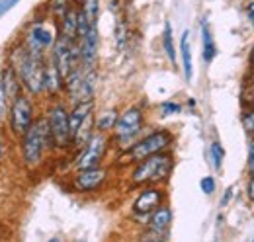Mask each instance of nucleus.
<instances>
[{
	"mask_svg": "<svg viewBox=\"0 0 254 242\" xmlns=\"http://www.w3.org/2000/svg\"><path fill=\"white\" fill-rule=\"evenodd\" d=\"M2 78H4V88H6V96H8V102H12L18 94H22V82H20V78H18V74H16V70L8 64V66H4V70H2Z\"/></svg>",
	"mask_w": 254,
	"mask_h": 242,
	"instance_id": "f3484780",
	"label": "nucleus"
},
{
	"mask_svg": "<svg viewBox=\"0 0 254 242\" xmlns=\"http://www.w3.org/2000/svg\"><path fill=\"white\" fill-rule=\"evenodd\" d=\"M78 51H80V66L90 70L96 68V60H98V49H100V33H98V24L90 26V30L86 31L84 37H80L78 41Z\"/></svg>",
	"mask_w": 254,
	"mask_h": 242,
	"instance_id": "1a4fd4ad",
	"label": "nucleus"
},
{
	"mask_svg": "<svg viewBox=\"0 0 254 242\" xmlns=\"http://www.w3.org/2000/svg\"><path fill=\"white\" fill-rule=\"evenodd\" d=\"M164 199V191L155 185H147L145 189H141V193L137 195V199L131 205V211L135 215H151L159 205H162Z\"/></svg>",
	"mask_w": 254,
	"mask_h": 242,
	"instance_id": "f8f14e48",
	"label": "nucleus"
},
{
	"mask_svg": "<svg viewBox=\"0 0 254 242\" xmlns=\"http://www.w3.org/2000/svg\"><path fill=\"white\" fill-rule=\"evenodd\" d=\"M162 49L166 53L168 60L172 64H176V47H174V39H172V24L164 22V33H162Z\"/></svg>",
	"mask_w": 254,
	"mask_h": 242,
	"instance_id": "412c9836",
	"label": "nucleus"
},
{
	"mask_svg": "<svg viewBox=\"0 0 254 242\" xmlns=\"http://www.w3.org/2000/svg\"><path fill=\"white\" fill-rule=\"evenodd\" d=\"M22 143V160L28 168H35L41 164L43 154L47 149H51V135H49V125L45 118H37L30 125V129L20 137Z\"/></svg>",
	"mask_w": 254,
	"mask_h": 242,
	"instance_id": "f03ea898",
	"label": "nucleus"
},
{
	"mask_svg": "<svg viewBox=\"0 0 254 242\" xmlns=\"http://www.w3.org/2000/svg\"><path fill=\"white\" fill-rule=\"evenodd\" d=\"M251 66L254 68V45H253V49H251Z\"/></svg>",
	"mask_w": 254,
	"mask_h": 242,
	"instance_id": "72a5a7b5",
	"label": "nucleus"
},
{
	"mask_svg": "<svg viewBox=\"0 0 254 242\" xmlns=\"http://www.w3.org/2000/svg\"><path fill=\"white\" fill-rule=\"evenodd\" d=\"M172 223V211L168 205H159L155 211L149 215V229L155 233V235H164L168 231Z\"/></svg>",
	"mask_w": 254,
	"mask_h": 242,
	"instance_id": "2eb2a0df",
	"label": "nucleus"
},
{
	"mask_svg": "<svg viewBox=\"0 0 254 242\" xmlns=\"http://www.w3.org/2000/svg\"><path fill=\"white\" fill-rule=\"evenodd\" d=\"M64 90V76L61 74L59 66L55 64V60L45 59V70H43V94H47L49 98H55Z\"/></svg>",
	"mask_w": 254,
	"mask_h": 242,
	"instance_id": "ddd939ff",
	"label": "nucleus"
},
{
	"mask_svg": "<svg viewBox=\"0 0 254 242\" xmlns=\"http://www.w3.org/2000/svg\"><path fill=\"white\" fill-rule=\"evenodd\" d=\"M55 33L49 30V28H45L43 24H39V22H35L30 26V30L26 33V47L33 51V53H41V55H45V51L47 49H51L53 47V43H55Z\"/></svg>",
	"mask_w": 254,
	"mask_h": 242,
	"instance_id": "9d476101",
	"label": "nucleus"
},
{
	"mask_svg": "<svg viewBox=\"0 0 254 242\" xmlns=\"http://www.w3.org/2000/svg\"><path fill=\"white\" fill-rule=\"evenodd\" d=\"M209 154H211V164H213V168L219 170V168H221L223 158H225V151H223L221 143L213 141V143L209 145Z\"/></svg>",
	"mask_w": 254,
	"mask_h": 242,
	"instance_id": "5701e85b",
	"label": "nucleus"
},
{
	"mask_svg": "<svg viewBox=\"0 0 254 242\" xmlns=\"http://www.w3.org/2000/svg\"><path fill=\"white\" fill-rule=\"evenodd\" d=\"M180 55H182V66H184V78L190 82L193 76V64H191V45L188 30H184L182 37H180Z\"/></svg>",
	"mask_w": 254,
	"mask_h": 242,
	"instance_id": "a211bd4d",
	"label": "nucleus"
},
{
	"mask_svg": "<svg viewBox=\"0 0 254 242\" xmlns=\"http://www.w3.org/2000/svg\"><path fill=\"white\" fill-rule=\"evenodd\" d=\"M78 10L86 16V20L90 24H98V16H100V0H82Z\"/></svg>",
	"mask_w": 254,
	"mask_h": 242,
	"instance_id": "4be33fe9",
	"label": "nucleus"
},
{
	"mask_svg": "<svg viewBox=\"0 0 254 242\" xmlns=\"http://www.w3.org/2000/svg\"><path fill=\"white\" fill-rule=\"evenodd\" d=\"M8 121H10V131L16 135V137H22L30 125L35 121L33 116V104L30 94H18L12 102H10V108H8Z\"/></svg>",
	"mask_w": 254,
	"mask_h": 242,
	"instance_id": "39448f33",
	"label": "nucleus"
},
{
	"mask_svg": "<svg viewBox=\"0 0 254 242\" xmlns=\"http://www.w3.org/2000/svg\"><path fill=\"white\" fill-rule=\"evenodd\" d=\"M10 108L8 96H6V88H4V78H2V68H0V121L6 118V112Z\"/></svg>",
	"mask_w": 254,
	"mask_h": 242,
	"instance_id": "a878e982",
	"label": "nucleus"
},
{
	"mask_svg": "<svg viewBox=\"0 0 254 242\" xmlns=\"http://www.w3.org/2000/svg\"><path fill=\"white\" fill-rule=\"evenodd\" d=\"M108 147H110V141H108L106 133L96 131L94 135L90 137V141L82 147V151H80V154H78V158L74 160V168H76V172H78V170H88V168L100 166L102 160H104V154L108 152Z\"/></svg>",
	"mask_w": 254,
	"mask_h": 242,
	"instance_id": "0eeeda50",
	"label": "nucleus"
},
{
	"mask_svg": "<svg viewBox=\"0 0 254 242\" xmlns=\"http://www.w3.org/2000/svg\"><path fill=\"white\" fill-rule=\"evenodd\" d=\"M231 199H233V187H227V189H225V195H223V199H221V207H225Z\"/></svg>",
	"mask_w": 254,
	"mask_h": 242,
	"instance_id": "2f4dec72",
	"label": "nucleus"
},
{
	"mask_svg": "<svg viewBox=\"0 0 254 242\" xmlns=\"http://www.w3.org/2000/svg\"><path fill=\"white\" fill-rule=\"evenodd\" d=\"M180 110H182V106L176 104V102H162L160 104L162 116H174V114H180Z\"/></svg>",
	"mask_w": 254,
	"mask_h": 242,
	"instance_id": "cd10ccee",
	"label": "nucleus"
},
{
	"mask_svg": "<svg viewBox=\"0 0 254 242\" xmlns=\"http://www.w3.org/2000/svg\"><path fill=\"white\" fill-rule=\"evenodd\" d=\"M241 123H243V129L247 135H254V108H247V112L243 114L241 118Z\"/></svg>",
	"mask_w": 254,
	"mask_h": 242,
	"instance_id": "393cba45",
	"label": "nucleus"
},
{
	"mask_svg": "<svg viewBox=\"0 0 254 242\" xmlns=\"http://www.w3.org/2000/svg\"><path fill=\"white\" fill-rule=\"evenodd\" d=\"M201 53H203V60L205 62H211L217 55V47H215V39H213V33L207 22L201 24Z\"/></svg>",
	"mask_w": 254,
	"mask_h": 242,
	"instance_id": "6ab92c4d",
	"label": "nucleus"
},
{
	"mask_svg": "<svg viewBox=\"0 0 254 242\" xmlns=\"http://www.w3.org/2000/svg\"><path fill=\"white\" fill-rule=\"evenodd\" d=\"M18 2H20V0H0V18H2L6 12H10Z\"/></svg>",
	"mask_w": 254,
	"mask_h": 242,
	"instance_id": "c756f323",
	"label": "nucleus"
},
{
	"mask_svg": "<svg viewBox=\"0 0 254 242\" xmlns=\"http://www.w3.org/2000/svg\"><path fill=\"white\" fill-rule=\"evenodd\" d=\"M170 145H172V133L166 129H157V131L145 135L143 139L135 141L131 147H127L126 156L129 162H139L151 154L168 151Z\"/></svg>",
	"mask_w": 254,
	"mask_h": 242,
	"instance_id": "20e7f679",
	"label": "nucleus"
},
{
	"mask_svg": "<svg viewBox=\"0 0 254 242\" xmlns=\"http://www.w3.org/2000/svg\"><path fill=\"white\" fill-rule=\"evenodd\" d=\"M108 180V170L102 166L96 168H88V170H78L76 176L72 178V185L76 191L88 193V191H96L100 189Z\"/></svg>",
	"mask_w": 254,
	"mask_h": 242,
	"instance_id": "9b49d317",
	"label": "nucleus"
},
{
	"mask_svg": "<svg viewBox=\"0 0 254 242\" xmlns=\"http://www.w3.org/2000/svg\"><path fill=\"white\" fill-rule=\"evenodd\" d=\"M8 64L16 70L26 94H30V96H41L43 94L45 55L33 53L26 45H20L10 53V62Z\"/></svg>",
	"mask_w": 254,
	"mask_h": 242,
	"instance_id": "f257e3e1",
	"label": "nucleus"
},
{
	"mask_svg": "<svg viewBox=\"0 0 254 242\" xmlns=\"http://www.w3.org/2000/svg\"><path fill=\"white\" fill-rule=\"evenodd\" d=\"M118 118H120V112H118V110H106V112H102L100 116H96L94 129L96 131H100V133L114 131Z\"/></svg>",
	"mask_w": 254,
	"mask_h": 242,
	"instance_id": "aec40b11",
	"label": "nucleus"
},
{
	"mask_svg": "<svg viewBox=\"0 0 254 242\" xmlns=\"http://www.w3.org/2000/svg\"><path fill=\"white\" fill-rule=\"evenodd\" d=\"M143 123H145V116H143L141 108H137V106L127 108L126 112L120 114V118L116 121V127H114L116 141H120V143L131 141V145H133V139L141 133Z\"/></svg>",
	"mask_w": 254,
	"mask_h": 242,
	"instance_id": "6e6552de",
	"label": "nucleus"
},
{
	"mask_svg": "<svg viewBox=\"0 0 254 242\" xmlns=\"http://www.w3.org/2000/svg\"><path fill=\"white\" fill-rule=\"evenodd\" d=\"M199 187H201V191H203L205 195L215 193V187H217L215 178H213V176H205V178H201V180H199Z\"/></svg>",
	"mask_w": 254,
	"mask_h": 242,
	"instance_id": "bb28decb",
	"label": "nucleus"
},
{
	"mask_svg": "<svg viewBox=\"0 0 254 242\" xmlns=\"http://www.w3.org/2000/svg\"><path fill=\"white\" fill-rule=\"evenodd\" d=\"M70 6H72V0H51L49 2V8H51L53 16H57L59 20H61V16H63Z\"/></svg>",
	"mask_w": 254,
	"mask_h": 242,
	"instance_id": "b1692460",
	"label": "nucleus"
},
{
	"mask_svg": "<svg viewBox=\"0 0 254 242\" xmlns=\"http://www.w3.org/2000/svg\"><path fill=\"white\" fill-rule=\"evenodd\" d=\"M76 30H78V8L70 6L63 16H61V24H59V33L76 41Z\"/></svg>",
	"mask_w": 254,
	"mask_h": 242,
	"instance_id": "dca6fc26",
	"label": "nucleus"
},
{
	"mask_svg": "<svg viewBox=\"0 0 254 242\" xmlns=\"http://www.w3.org/2000/svg\"><path fill=\"white\" fill-rule=\"evenodd\" d=\"M247 170L249 174L254 172V135L251 137V143H249V152H247Z\"/></svg>",
	"mask_w": 254,
	"mask_h": 242,
	"instance_id": "c85d7f7f",
	"label": "nucleus"
},
{
	"mask_svg": "<svg viewBox=\"0 0 254 242\" xmlns=\"http://www.w3.org/2000/svg\"><path fill=\"white\" fill-rule=\"evenodd\" d=\"M49 125V135H51V149H64L72 143L70 131H68V112L63 104H53L45 116Z\"/></svg>",
	"mask_w": 254,
	"mask_h": 242,
	"instance_id": "423d86ee",
	"label": "nucleus"
},
{
	"mask_svg": "<svg viewBox=\"0 0 254 242\" xmlns=\"http://www.w3.org/2000/svg\"><path fill=\"white\" fill-rule=\"evenodd\" d=\"M94 114V100H86V102H78L72 106V110L68 112V131H70V139H74V135L78 133L80 125Z\"/></svg>",
	"mask_w": 254,
	"mask_h": 242,
	"instance_id": "4468645a",
	"label": "nucleus"
},
{
	"mask_svg": "<svg viewBox=\"0 0 254 242\" xmlns=\"http://www.w3.org/2000/svg\"><path fill=\"white\" fill-rule=\"evenodd\" d=\"M4 156V145H2V141H0V158Z\"/></svg>",
	"mask_w": 254,
	"mask_h": 242,
	"instance_id": "f704fd0d",
	"label": "nucleus"
},
{
	"mask_svg": "<svg viewBox=\"0 0 254 242\" xmlns=\"http://www.w3.org/2000/svg\"><path fill=\"white\" fill-rule=\"evenodd\" d=\"M174 158L166 151L151 154L139 162H135V168L131 172V183L133 185H151L157 182L166 180L172 172Z\"/></svg>",
	"mask_w": 254,
	"mask_h": 242,
	"instance_id": "7ed1b4c3",
	"label": "nucleus"
},
{
	"mask_svg": "<svg viewBox=\"0 0 254 242\" xmlns=\"http://www.w3.org/2000/svg\"><path fill=\"white\" fill-rule=\"evenodd\" d=\"M247 195H249L251 201H254V172L251 174V180H249V185H247Z\"/></svg>",
	"mask_w": 254,
	"mask_h": 242,
	"instance_id": "7c9ffc66",
	"label": "nucleus"
},
{
	"mask_svg": "<svg viewBox=\"0 0 254 242\" xmlns=\"http://www.w3.org/2000/svg\"><path fill=\"white\" fill-rule=\"evenodd\" d=\"M247 12H249V16H251V18L254 20V2H251V4L247 6Z\"/></svg>",
	"mask_w": 254,
	"mask_h": 242,
	"instance_id": "473e14b6",
	"label": "nucleus"
}]
</instances>
